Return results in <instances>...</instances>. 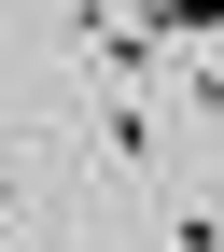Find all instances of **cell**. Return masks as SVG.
<instances>
[{"label":"cell","mask_w":224,"mask_h":252,"mask_svg":"<svg viewBox=\"0 0 224 252\" xmlns=\"http://www.w3.org/2000/svg\"><path fill=\"white\" fill-rule=\"evenodd\" d=\"M154 42H224V0H140Z\"/></svg>","instance_id":"obj_1"}]
</instances>
